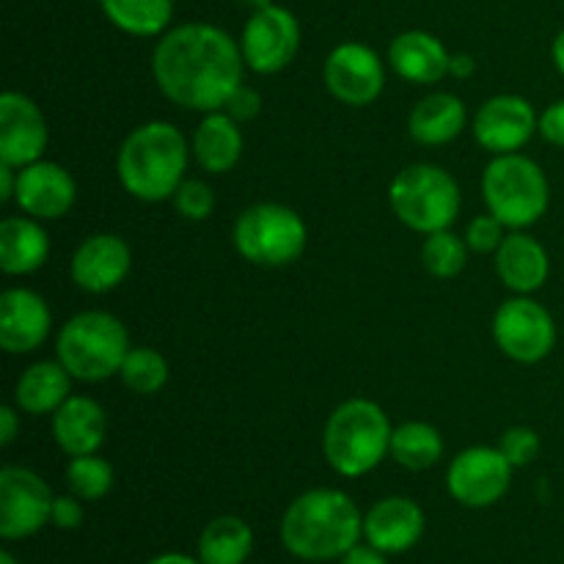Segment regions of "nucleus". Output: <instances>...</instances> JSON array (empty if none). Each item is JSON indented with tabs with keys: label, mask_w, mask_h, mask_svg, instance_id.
Listing matches in <instances>:
<instances>
[{
	"label": "nucleus",
	"mask_w": 564,
	"mask_h": 564,
	"mask_svg": "<svg viewBox=\"0 0 564 564\" xmlns=\"http://www.w3.org/2000/svg\"><path fill=\"white\" fill-rule=\"evenodd\" d=\"M240 39L209 22L169 28L152 53V75L165 99L185 110L213 113L242 83Z\"/></svg>",
	"instance_id": "nucleus-1"
},
{
	"label": "nucleus",
	"mask_w": 564,
	"mask_h": 564,
	"mask_svg": "<svg viewBox=\"0 0 564 564\" xmlns=\"http://www.w3.org/2000/svg\"><path fill=\"white\" fill-rule=\"evenodd\" d=\"M364 538V516L356 501L336 488H314L297 496L281 518V543L295 560H341Z\"/></svg>",
	"instance_id": "nucleus-2"
},
{
	"label": "nucleus",
	"mask_w": 564,
	"mask_h": 564,
	"mask_svg": "<svg viewBox=\"0 0 564 564\" xmlns=\"http://www.w3.org/2000/svg\"><path fill=\"white\" fill-rule=\"evenodd\" d=\"M191 154L185 135L171 121H147L121 141L116 174L138 202H165L185 182Z\"/></svg>",
	"instance_id": "nucleus-3"
},
{
	"label": "nucleus",
	"mask_w": 564,
	"mask_h": 564,
	"mask_svg": "<svg viewBox=\"0 0 564 564\" xmlns=\"http://www.w3.org/2000/svg\"><path fill=\"white\" fill-rule=\"evenodd\" d=\"M391 433L383 408L356 397L341 402L325 422L323 455L339 477H367L391 455Z\"/></svg>",
	"instance_id": "nucleus-4"
},
{
	"label": "nucleus",
	"mask_w": 564,
	"mask_h": 564,
	"mask_svg": "<svg viewBox=\"0 0 564 564\" xmlns=\"http://www.w3.org/2000/svg\"><path fill=\"white\" fill-rule=\"evenodd\" d=\"M130 334L110 312H80L61 325L55 336V358L83 383H99L121 372Z\"/></svg>",
	"instance_id": "nucleus-5"
},
{
	"label": "nucleus",
	"mask_w": 564,
	"mask_h": 564,
	"mask_svg": "<svg viewBox=\"0 0 564 564\" xmlns=\"http://www.w3.org/2000/svg\"><path fill=\"white\" fill-rule=\"evenodd\" d=\"M482 198L507 229H529L549 213V176L527 154H496L482 174Z\"/></svg>",
	"instance_id": "nucleus-6"
},
{
	"label": "nucleus",
	"mask_w": 564,
	"mask_h": 564,
	"mask_svg": "<svg viewBox=\"0 0 564 564\" xmlns=\"http://www.w3.org/2000/svg\"><path fill=\"white\" fill-rule=\"evenodd\" d=\"M460 202L455 176L433 163L408 165L389 185L391 209L408 229L419 235L452 229L460 215Z\"/></svg>",
	"instance_id": "nucleus-7"
},
{
	"label": "nucleus",
	"mask_w": 564,
	"mask_h": 564,
	"mask_svg": "<svg viewBox=\"0 0 564 564\" xmlns=\"http://www.w3.org/2000/svg\"><path fill=\"white\" fill-rule=\"evenodd\" d=\"M231 242L246 262L259 268H286L308 246V229L286 204L259 202L242 209L231 229Z\"/></svg>",
	"instance_id": "nucleus-8"
},
{
	"label": "nucleus",
	"mask_w": 564,
	"mask_h": 564,
	"mask_svg": "<svg viewBox=\"0 0 564 564\" xmlns=\"http://www.w3.org/2000/svg\"><path fill=\"white\" fill-rule=\"evenodd\" d=\"M494 339L507 358L518 364H540L556 347V323L532 295H516L494 314Z\"/></svg>",
	"instance_id": "nucleus-9"
},
{
	"label": "nucleus",
	"mask_w": 564,
	"mask_h": 564,
	"mask_svg": "<svg viewBox=\"0 0 564 564\" xmlns=\"http://www.w3.org/2000/svg\"><path fill=\"white\" fill-rule=\"evenodd\" d=\"M246 66L257 75H275L295 61L301 50V22L284 6L253 9L240 33Z\"/></svg>",
	"instance_id": "nucleus-10"
},
{
	"label": "nucleus",
	"mask_w": 564,
	"mask_h": 564,
	"mask_svg": "<svg viewBox=\"0 0 564 564\" xmlns=\"http://www.w3.org/2000/svg\"><path fill=\"white\" fill-rule=\"evenodd\" d=\"M512 471L499 446H468L446 468V490L452 499L471 510L494 507L507 496Z\"/></svg>",
	"instance_id": "nucleus-11"
},
{
	"label": "nucleus",
	"mask_w": 564,
	"mask_h": 564,
	"mask_svg": "<svg viewBox=\"0 0 564 564\" xmlns=\"http://www.w3.org/2000/svg\"><path fill=\"white\" fill-rule=\"evenodd\" d=\"M323 83L341 105L367 108L383 94L386 66L369 44L341 42L325 58Z\"/></svg>",
	"instance_id": "nucleus-12"
},
{
	"label": "nucleus",
	"mask_w": 564,
	"mask_h": 564,
	"mask_svg": "<svg viewBox=\"0 0 564 564\" xmlns=\"http://www.w3.org/2000/svg\"><path fill=\"white\" fill-rule=\"evenodd\" d=\"M53 490L36 471L22 466H6L0 471V538H33L53 512Z\"/></svg>",
	"instance_id": "nucleus-13"
},
{
	"label": "nucleus",
	"mask_w": 564,
	"mask_h": 564,
	"mask_svg": "<svg viewBox=\"0 0 564 564\" xmlns=\"http://www.w3.org/2000/svg\"><path fill=\"white\" fill-rule=\"evenodd\" d=\"M540 116L521 94H496L474 116V138L485 152L516 154L534 138Z\"/></svg>",
	"instance_id": "nucleus-14"
},
{
	"label": "nucleus",
	"mask_w": 564,
	"mask_h": 564,
	"mask_svg": "<svg viewBox=\"0 0 564 564\" xmlns=\"http://www.w3.org/2000/svg\"><path fill=\"white\" fill-rule=\"evenodd\" d=\"M47 119L31 97L6 91L0 97V163L14 169L42 160L47 149Z\"/></svg>",
	"instance_id": "nucleus-15"
},
{
	"label": "nucleus",
	"mask_w": 564,
	"mask_h": 564,
	"mask_svg": "<svg viewBox=\"0 0 564 564\" xmlns=\"http://www.w3.org/2000/svg\"><path fill=\"white\" fill-rule=\"evenodd\" d=\"M75 176L53 160L22 165L17 174L14 204L36 220H58L75 207Z\"/></svg>",
	"instance_id": "nucleus-16"
},
{
	"label": "nucleus",
	"mask_w": 564,
	"mask_h": 564,
	"mask_svg": "<svg viewBox=\"0 0 564 564\" xmlns=\"http://www.w3.org/2000/svg\"><path fill=\"white\" fill-rule=\"evenodd\" d=\"M130 268L132 251L127 246V240H121L119 235L99 231V235L86 237L77 246V251L72 253L69 273L72 281L83 292H88V295H105V292L116 290L130 275Z\"/></svg>",
	"instance_id": "nucleus-17"
},
{
	"label": "nucleus",
	"mask_w": 564,
	"mask_h": 564,
	"mask_svg": "<svg viewBox=\"0 0 564 564\" xmlns=\"http://www.w3.org/2000/svg\"><path fill=\"white\" fill-rule=\"evenodd\" d=\"M53 328V312L39 292L11 286L0 295V347L11 356L39 350Z\"/></svg>",
	"instance_id": "nucleus-18"
},
{
	"label": "nucleus",
	"mask_w": 564,
	"mask_h": 564,
	"mask_svg": "<svg viewBox=\"0 0 564 564\" xmlns=\"http://www.w3.org/2000/svg\"><path fill=\"white\" fill-rule=\"evenodd\" d=\"M424 512L408 496H386L364 516V540L383 554H405L422 540Z\"/></svg>",
	"instance_id": "nucleus-19"
},
{
	"label": "nucleus",
	"mask_w": 564,
	"mask_h": 564,
	"mask_svg": "<svg viewBox=\"0 0 564 564\" xmlns=\"http://www.w3.org/2000/svg\"><path fill=\"white\" fill-rule=\"evenodd\" d=\"M496 275L516 295H532L543 290L551 275L549 251L523 229L510 231L496 251Z\"/></svg>",
	"instance_id": "nucleus-20"
},
{
	"label": "nucleus",
	"mask_w": 564,
	"mask_h": 564,
	"mask_svg": "<svg viewBox=\"0 0 564 564\" xmlns=\"http://www.w3.org/2000/svg\"><path fill=\"white\" fill-rule=\"evenodd\" d=\"M452 53L427 31H402L389 44V66L413 86H433L449 77Z\"/></svg>",
	"instance_id": "nucleus-21"
},
{
	"label": "nucleus",
	"mask_w": 564,
	"mask_h": 564,
	"mask_svg": "<svg viewBox=\"0 0 564 564\" xmlns=\"http://www.w3.org/2000/svg\"><path fill=\"white\" fill-rule=\"evenodd\" d=\"M108 435V416L91 397L72 394L53 413V438L58 449L69 457L97 455Z\"/></svg>",
	"instance_id": "nucleus-22"
},
{
	"label": "nucleus",
	"mask_w": 564,
	"mask_h": 564,
	"mask_svg": "<svg viewBox=\"0 0 564 564\" xmlns=\"http://www.w3.org/2000/svg\"><path fill=\"white\" fill-rule=\"evenodd\" d=\"M50 235L42 220L11 215L0 224V268L6 275H31L47 262Z\"/></svg>",
	"instance_id": "nucleus-23"
},
{
	"label": "nucleus",
	"mask_w": 564,
	"mask_h": 564,
	"mask_svg": "<svg viewBox=\"0 0 564 564\" xmlns=\"http://www.w3.org/2000/svg\"><path fill=\"white\" fill-rule=\"evenodd\" d=\"M193 160L207 174H229L242 158V130L240 121L231 119L226 110L204 113L191 141Z\"/></svg>",
	"instance_id": "nucleus-24"
},
{
	"label": "nucleus",
	"mask_w": 564,
	"mask_h": 564,
	"mask_svg": "<svg viewBox=\"0 0 564 564\" xmlns=\"http://www.w3.org/2000/svg\"><path fill=\"white\" fill-rule=\"evenodd\" d=\"M72 375L64 364L36 361L17 378L14 405L31 416H53L61 405L72 397Z\"/></svg>",
	"instance_id": "nucleus-25"
},
{
	"label": "nucleus",
	"mask_w": 564,
	"mask_h": 564,
	"mask_svg": "<svg viewBox=\"0 0 564 564\" xmlns=\"http://www.w3.org/2000/svg\"><path fill=\"white\" fill-rule=\"evenodd\" d=\"M466 127V105L449 91L427 94L413 105L408 116V132L422 147H444L455 141Z\"/></svg>",
	"instance_id": "nucleus-26"
},
{
	"label": "nucleus",
	"mask_w": 564,
	"mask_h": 564,
	"mask_svg": "<svg viewBox=\"0 0 564 564\" xmlns=\"http://www.w3.org/2000/svg\"><path fill=\"white\" fill-rule=\"evenodd\" d=\"M105 20L138 39L163 36L174 20V0H99Z\"/></svg>",
	"instance_id": "nucleus-27"
},
{
	"label": "nucleus",
	"mask_w": 564,
	"mask_h": 564,
	"mask_svg": "<svg viewBox=\"0 0 564 564\" xmlns=\"http://www.w3.org/2000/svg\"><path fill=\"white\" fill-rule=\"evenodd\" d=\"M253 551V532L242 518L218 516L198 538L202 564H246Z\"/></svg>",
	"instance_id": "nucleus-28"
},
{
	"label": "nucleus",
	"mask_w": 564,
	"mask_h": 564,
	"mask_svg": "<svg viewBox=\"0 0 564 564\" xmlns=\"http://www.w3.org/2000/svg\"><path fill=\"white\" fill-rule=\"evenodd\" d=\"M444 455V438L427 422H405L391 433V457L408 471H427Z\"/></svg>",
	"instance_id": "nucleus-29"
},
{
	"label": "nucleus",
	"mask_w": 564,
	"mask_h": 564,
	"mask_svg": "<svg viewBox=\"0 0 564 564\" xmlns=\"http://www.w3.org/2000/svg\"><path fill=\"white\" fill-rule=\"evenodd\" d=\"M468 251L471 248H468L466 237L455 235L452 229L433 231V235H424L422 264L433 279L449 281L466 270Z\"/></svg>",
	"instance_id": "nucleus-30"
},
{
	"label": "nucleus",
	"mask_w": 564,
	"mask_h": 564,
	"mask_svg": "<svg viewBox=\"0 0 564 564\" xmlns=\"http://www.w3.org/2000/svg\"><path fill=\"white\" fill-rule=\"evenodd\" d=\"M169 375V361L163 358V352H158L154 347H130L119 378L132 394L152 397L165 389Z\"/></svg>",
	"instance_id": "nucleus-31"
},
{
	"label": "nucleus",
	"mask_w": 564,
	"mask_h": 564,
	"mask_svg": "<svg viewBox=\"0 0 564 564\" xmlns=\"http://www.w3.org/2000/svg\"><path fill=\"white\" fill-rule=\"evenodd\" d=\"M66 485L83 501H99L113 488V466L99 455L72 457L66 466Z\"/></svg>",
	"instance_id": "nucleus-32"
},
{
	"label": "nucleus",
	"mask_w": 564,
	"mask_h": 564,
	"mask_svg": "<svg viewBox=\"0 0 564 564\" xmlns=\"http://www.w3.org/2000/svg\"><path fill=\"white\" fill-rule=\"evenodd\" d=\"M174 207L176 213L185 220H207L215 213V193L207 182L202 180H185L174 193Z\"/></svg>",
	"instance_id": "nucleus-33"
},
{
	"label": "nucleus",
	"mask_w": 564,
	"mask_h": 564,
	"mask_svg": "<svg viewBox=\"0 0 564 564\" xmlns=\"http://www.w3.org/2000/svg\"><path fill=\"white\" fill-rule=\"evenodd\" d=\"M501 455L510 460L512 468H523L538 460L540 435L532 427H510L499 441Z\"/></svg>",
	"instance_id": "nucleus-34"
},
{
	"label": "nucleus",
	"mask_w": 564,
	"mask_h": 564,
	"mask_svg": "<svg viewBox=\"0 0 564 564\" xmlns=\"http://www.w3.org/2000/svg\"><path fill=\"white\" fill-rule=\"evenodd\" d=\"M505 237H507V226L501 224L494 213L479 215V218H474L466 229L468 248L477 253H496L501 242H505Z\"/></svg>",
	"instance_id": "nucleus-35"
},
{
	"label": "nucleus",
	"mask_w": 564,
	"mask_h": 564,
	"mask_svg": "<svg viewBox=\"0 0 564 564\" xmlns=\"http://www.w3.org/2000/svg\"><path fill=\"white\" fill-rule=\"evenodd\" d=\"M262 94L257 91V88L246 86V83H240V86L235 88V94H231L229 99H226L224 110L231 116L235 121H240V124H246V121H253L259 113H262Z\"/></svg>",
	"instance_id": "nucleus-36"
},
{
	"label": "nucleus",
	"mask_w": 564,
	"mask_h": 564,
	"mask_svg": "<svg viewBox=\"0 0 564 564\" xmlns=\"http://www.w3.org/2000/svg\"><path fill=\"white\" fill-rule=\"evenodd\" d=\"M83 499H77L75 494L72 496H55L53 499V512H50V523L58 529H64V532H72V529H77L83 523V518H86V512H83Z\"/></svg>",
	"instance_id": "nucleus-37"
},
{
	"label": "nucleus",
	"mask_w": 564,
	"mask_h": 564,
	"mask_svg": "<svg viewBox=\"0 0 564 564\" xmlns=\"http://www.w3.org/2000/svg\"><path fill=\"white\" fill-rule=\"evenodd\" d=\"M538 132L551 143V147L564 149V99H556L540 113Z\"/></svg>",
	"instance_id": "nucleus-38"
},
{
	"label": "nucleus",
	"mask_w": 564,
	"mask_h": 564,
	"mask_svg": "<svg viewBox=\"0 0 564 564\" xmlns=\"http://www.w3.org/2000/svg\"><path fill=\"white\" fill-rule=\"evenodd\" d=\"M389 554H383V551H378L375 545H361L358 543L356 549L347 551L345 556H341L339 564H389V560H386Z\"/></svg>",
	"instance_id": "nucleus-39"
},
{
	"label": "nucleus",
	"mask_w": 564,
	"mask_h": 564,
	"mask_svg": "<svg viewBox=\"0 0 564 564\" xmlns=\"http://www.w3.org/2000/svg\"><path fill=\"white\" fill-rule=\"evenodd\" d=\"M17 411L20 408H11V405H3L0 408V444L3 446H11L14 444L17 433H20V416H17Z\"/></svg>",
	"instance_id": "nucleus-40"
},
{
	"label": "nucleus",
	"mask_w": 564,
	"mask_h": 564,
	"mask_svg": "<svg viewBox=\"0 0 564 564\" xmlns=\"http://www.w3.org/2000/svg\"><path fill=\"white\" fill-rule=\"evenodd\" d=\"M477 72V61L468 53H455L449 58V77H457V80H468Z\"/></svg>",
	"instance_id": "nucleus-41"
},
{
	"label": "nucleus",
	"mask_w": 564,
	"mask_h": 564,
	"mask_svg": "<svg viewBox=\"0 0 564 564\" xmlns=\"http://www.w3.org/2000/svg\"><path fill=\"white\" fill-rule=\"evenodd\" d=\"M17 174H20V169H14V165L9 163H0V202L3 204L14 202Z\"/></svg>",
	"instance_id": "nucleus-42"
},
{
	"label": "nucleus",
	"mask_w": 564,
	"mask_h": 564,
	"mask_svg": "<svg viewBox=\"0 0 564 564\" xmlns=\"http://www.w3.org/2000/svg\"><path fill=\"white\" fill-rule=\"evenodd\" d=\"M147 564H202V560L198 556H187V554H160L154 556V560H149Z\"/></svg>",
	"instance_id": "nucleus-43"
},
{
	"label": "nucleus",
	"mask_w": 564,
	"mask_h": 564,
	"mask_svg": "<svg viewBox=\"0 0 564 564\" xmlns=\"http://www.w3.org/2000/svg\"><path fill=\"white\" fill-rule=\"evenodd\" d=\"M551 58H554V66L556 72L564 77V28L560 33H556L554 44H551Z\"/></svg>",
	"instance_id": "nucleus-44"
},
{
	"label": "nucleus",
	"mask_w": 564,
	"mask_h": 564,
	"mask_svg": "<svg viewBox=\"0 0 564 564\" xmlns=\"http://www.w3.org/2000/svg\"><path fill=\"white\" fill-rule=\"evenodd\" d=\"M0 564H20L14 560V554H9V551H0Z\"/></svg>",
	"instance_id": "nucleus-45"
},
{
	"label": "nucleus",
	"mask_w": 564,
	"mask_h": 564,
	"mask_svg": "<svg viewBox=\"0 0 564 564\" xmlns=\"http://www.w3.org/2000/svg\"><path fill=\"white\" fill-rule=\"evenodd\" d=\"M246 3L251 6V9H264V6H270L273 0H246Z\"/></svg>",
	"instance_id": "nucleus-46"
}]
</instances>
